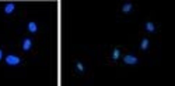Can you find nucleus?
Listing matches in <instances>:
<instances>
[{
    "label": "nucleus",
    "mask_w": 175,
    "mask_h": 86,
    "mask_svg": "<svg viewBox=\"0 0 175 86\" xmlns=\"http://www.w3.org/2000/svg\"><path fill=\"white\" fill-rule=\"evenodd\" d=\"M76 71L79 72V74H84L86 72V67H84V64L81 61H76Z\"/></svg>",
    "instance_id": "6e6552de"
},
{
    "label": "nucleus",
    "mask_w": 175,
    "mask_h": 86,
    "mask_svg": "<svg viewBox=\"0 0 175 86\" xmlns=\"http://www.w3.org/2000/svg\"><path fill=\"white\" fill-rule=\"evenodd\" d=\"M133 11V4L132 3H125L123 6H122V12L123 14H129V12Z\"/></svg>",
    "instance_id": "0eeeda50"
},
{
    "label": "nucleus",
    "mask_w": 175,
    "mask_h": 86,
    "mask_svg": "<svg viewBox=\"0 0 175 86\" xmlns=\"http://www.w3.org/2000/svg\"><path fill=\"white\" fill-rule=\"evenodd\" d=\"M149 46H150V40L147 39V37H144L143 40H142V43H140V50H147L149 49Z\"/></svg>",
    "instance_id": "9d476101"
},
{
    "label": "nucleus",
    "mask_w": 175,
    "mask_h": 86,
    "mask_svg": "<svg viewBox=\"0 0 175 86\" xmlns=\"http://www.w3.org/2000/svg\"><path fill=\"white\" fill-rule=\"evenodd\" d=\"M3 57H4V53H3V49L0 47V61L3 60Z\"/></svg>",
    "instance_id": "9b49d317"
},
{
    "label": "nucleus",
    "mask_w": 175,
    "mask_h": 86,
    "mask_svg": "<svg viewBox=\"0 0 175 86\" xmlns=\"http://www.w3.org/2000/svg\"><path fill=\"white\" fill-rule=\"evenodd\" d=\"M144 29L149 32V33H154V32H156V25L153 24L151 21H147V22L144 24Z\"/></svg>",
    "instance_id": "423d86ee"
},
{
    "label": "nucleus",
    "mask_w": 175,
    "mask_h": 86,
    "mask_svg": "<svg viewBox=\"0 0 175 86\" xmlns=\"http://www.w3.org/2000/svg\"><path fill=\"white\" fill-rule=\"evenodd\" d=\"M119 57H120V49L119 47H115L112 50V54H111V58H112L113 61H118Z\"/></svg>",
    "instance_id": "1a4fd4ad"
},
{
    "label": "nucleus",
    "mask_w": 175,
    "mask_h": 86,
    "mask_svg": "<svg viewBox=\"0 0 175 86\" xmlns=\"http://www.w3.org/2000/svg\"><path fill=\"white\" fill-rule=\"evenodd\" d=\"M21 49L23 51H30L32 49V39L31 37H24L21 42Z\"/></svg>",
    "instance_id": "7ed1b4c3"
},
{
    "label": "nucleus",
    "mask_w": 175,
    "mask_h": 86,
    "mask_svg": "<svg viewBox=\"0 0 175 86\" xmlns=\"http://www.w3.org/2000/svg\"><path fill=\"white\" fill-rule=\"evenodd\" d=\"M4 62H6L9 67H18L20 64L23 62V60H21V57L10 53V54H7L6 57H4Z\"/></svg>",
    "instance_id": "f257e3e1"
},
{
    "label": "nucleus",
    "mask_w": 175,
    "mask_h": 86,
    "mask_svg": "<svg viewBox=\"0 0 175 86\" xmlns=\"http://www.w3.org/2000/svg\"><path fill=\"white\" fill-rule=\"evenodd\" d=\"M27 29H28L30 33L35 35V33H38V24L35 21H30V22L27 24Z\"/></svg>",
    "instance_id": "20e7f679"
},
{
    "label": "nucleus",
    "mask_w": 175,
    "mask_h": 86,
    "mask_svg": "<svg viewBox=\"0 0 175 86\" xmlns=\"http://www.w3.org/2000/svg\"><path fill=\"white\" fill-rule=\"evenodd\" d=\"M123 62H125L126 65H136L139 62V58L133 54H126L123 57Z\"/></svg>",
    "instance_id": "f03ea898"
},
{
    "label": "nucleus",
    "mask_w": 175,
    "mask_h": 86,
    "mask_svg": "<svg viewBox=\"0 0 175 86\" xmlns=\"http://www.w3.org/2000/svg\"><path fill=\"white\" fill-rule=\"evenodd\" d=\"M14 11H16V4H14V3H9V4H6L4 8H3V12H4L6 15H10V14H13Z\"/></svg>",
    "instance_id": "39448f33"
}]
</instances>
